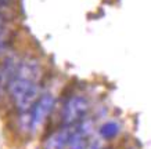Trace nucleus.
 Instances as JSON below:
<instances>
[{"label":"nucleus","instance_id":"obj_1","mask_svg":"<svg viewBox=\"0 0 151 149\" xmlns=\"http://www.w3.org/2000/svg\"><path fill=\"white\" fill-rule=\"evenodd\" d=\"M90 104L89 99L83 95H73L65 102L63 112H61V118L65 126H73L78 123L83 122L86 118L87 112H89Z\"/></svg>","mask_w":151,"mask_h":149},{"label":"nucleus","instance_id":"obj_2","mask_svg":"<svg viewBox=\"0 0 151 149\" xmlns=\"http://www.w3.org/2000/svg\"><path fill=\"white\" fill-rule=\"evenodd\" d=\"M54 106V97L51 94H42L36 99V102L29 109L31 118V131H36L39 127L43 126L47 116L50 115Z\"/></svg>","mask_w":151,"mask_h":149},{"label":"nucleus","instance_id":"obj_3","mask_svg":"<svg viewBox=\"0 0 151 149\" xmlns=\"http://www.w3.org/2000/svg\"><path fill=\"white\" fill-rule=\"evenodd\" d=\"M42 73H43L42 65L36 58L24 57L18 61V65H17V69H15V73L13 77L32 81V83H39V80L42 79Z\"/></svg>","mask_w":151,"mask_h":149},{"label":"nucleus","instance_id":"obj_4","mask_svg":"<svg viewBox=\"0 0 151 149\" xmlns=\"http://www.w3.org/2000/svg\"><path fill=\"white\" fill-rule=\"evenodd\" d=\"M73 130H75V124L73 126H65L64 128L53 133L51 135H49L46 138L43 148L45 149H64L65 145L68 144L71 135H72Z\"/></svg>","mask_w":151,"mask_h":149},{"label":"nucleus","instance_id":"obj_5","mask_svg":"<svg viewBox=\"0 0 151 149\" xmlns=\"http://www.w3.org/2000/svg\"><path fill=\"white\" fill-rule=\"evenodd\" d=\"M119 133V126L115 122H107L100 127V134L104 140H111Z\"/></svg>","mask_w":151,"mask_h":149},{"label":"nucleus","instance_id":"obj_6","mask_svg":"<svg viewBox=\"0 0 151 149\" xmlns=\"http://www.w3.org/2000/svg\"><path fill=\"white\" fill-rule=\"evenodd\" d=\"M6 90V86H4V83H3V79H1V75H0V97L3 95V93H4Z\"/></svg>","mask_w":151,"mask_h":149}]
</instances>
